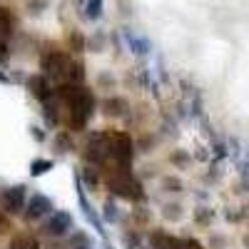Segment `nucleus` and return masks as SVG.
I'll return each instance as SVG.
<instances>
[{
	"label": "nucleus",
	"instance_id": "f3484780",
	"mask_svg": "<svg viewBox=\"0 0 249 249\" xmlns=\"http://www.w3.org/2000/svg\"><path fill=\"white\" fill-rule=\"evenodd\" d=\"M48 170H53V160H35V162L30 164V175H33V177L45 175Z\"/></svg>",
	"mask_w": 249,
	"mask_h": 249
},
{
	"label": "nucleus",
	"instance_id": "ddd939ff",
	"mask_svg": "<svg viewBox=\"0 0 249 249\" xmlns=\"http://www.w3.org/2000/svg\"><path fill=\"white\" fill-rule=\"evenodd\" d=\"M182 204L179 202H167L162 207V219H167V222H179L182 219Z\"/></svg>",
	"mask_w": 249,
	"mask_h": 249
},
{
	"label": "nucleus",
	"instance_id": "c85d7f7f",
	"mask_svg": "<svg viewBox=\"0 0 249 249\" xmlns=\"http://www.w3.org/2000/svg\"><path fill=\"white\" fill-rule=\"evenodd\" d=\"M247 214H249V207H247Z\"/></svg>",
	"mask_w": 249,
	"mask_h": 249
},
{
	"label": "nucleus",
	"instance_id": "a878e982",
	"mask_svg": "<svg viewBox=\"0 0 249 249\" xmlns=\"http://www.w3.org/2000/svg\"><path fill=\"white\" fill-rule=\"evenodd\" d=\"M107 217H110V219H115V217H117V214H115V204H112V202H107Z\"/></svg>",
	"mask_w": 249,
	"mask_h": 249
},
{
	"label": "nucleus",
	"instance_id": "0eeeda50",
	"mask_svg": "<svg viewBox=\"0 0 249 249\" xmlns=\"http://www.w3.org/2000/svg\"><path fill=\"white\" fill-rule=\"evenodd\" d=\"M25 210V219H43V217H48L50 212H53V202L48 199V197H43V195H35V197H30V202L23 207Z\"/></svg>",
	"mask_w": 249,
	"mask_h": 249
},
{
	"label": "nucleus",
	"instance_id": "6ab92c4d",
	"mask_svg": "<svg viewBox=\"0 0 249 249\" xmlns=\"http://www.w3.org/2000/svg\"><path fill=\"white\" fill-rule=\"evenodd\" d=\"M130 45L135 48V53H147V40H142V37H135V35H130Z\"/></svg>",
	"mask_w": 249,
	"mask_h": 249
},
{
	"label": "nucleus",
	"instance_id": "2eb2a0df",
	"mask_svg": "<svg viewBox=\"0 0 249 249\" xmlns=\"http://www.w3.org/2000/svg\"><path fill=\"white\" fill-rule=\"evenodd\" d=\"M80 204H82V210H85V214H88V219L97 227V232H102V224H100V219H97V214H95V210H92V204L88 202V197L82 195V190H80Z\"/></svg>",
	"mask_w": 249,
	"mask_h": 249
},
{
	"label": "nucleus",
	"instance_id": "f257e3e1",
	"mask_svg": "<svg viewBox=\"0 0 249 249\" xmlns=\"http://www.w3.org/2000/svg\"><path fill=\"white\" fill-rule=\"evenodd\" d=\"M57 95H60V100H65V105L70 107V127L82 130L95 112V95L85 85H80V82L62 85L57 90Z\"/></svg>",
	"mask_w": 249,
	"mask_h": 249
},
{
	"label": "nucleus",
	"instance_id": "9b49d317",
	"mask_svg": "<svg viewBox=\"0 0 249 249\" xmlns=\"http://www.w3.org/2000/svg\"><path fill=\"white\" fill-rule=\"evenodd\" d=\"M13 28H15V18H13L10 8L0 5V40L8 43V37L13 35Z\"/></svg>",
	"mask_w": 249,
	"mask_h": 249
},
{
	"label": "nucleus",
	"instance_id": "4468645a",
	"mask_svg": "<svg viewBox=\"0 0 249 249\" xmlns=\"http://www.w3.org/2000/svg\"><path fill=\"white\" fill-rule=\"evenodd\" d=\"M82 10H85L88 20H97L102 15V0H85V3H82Z\"/></svg>",
	"mask_w": 249,
	"mask_h": 249
},
{
	"label": "nucleus",
	"instance_id": "aec40b11",
	"mask_svg": "<svg viewBox=\"0 0 249 249\" xmlns=\"http://www.w3.org/2000/svg\"><path fill=\"white\" fill-rule=\"evenodd\" d=\"M57 147H60L57 152H70V150H68V147H70V137L60 132V135H57Z\"/></svg>",
	"mask_w": 249,
	"mask_h": 249
},
{
	"label": "nucleus",
	"instance_id": "dca6fc26",
	"mask_svg": "<svg viewBox=\"0 0 249 249\" xmlns=\"http://www.w3.org/2000/svg\"><path fill=\"white\" fill-rule=\"evenodd\" d=\"M162 190H164V192L177 195V192H182V190H184V184H182V179H179V177H162Z\"/></svg>",
	"mask_w": 249,
	"mask_h": 249
},
{
	"label": "nucleus",
	"instance_id": "423d86ee",
	"mask_svg": "<svg viewBox=\"0 0 249 249\" xmlns=\"http://www.w3.org/2000/svg\"><path fill=\"white\" fill-rule=\"evenodd\" d=\"M72 230V217L68 212H50L45 217V224H43V232L48 237H65L68 232Z\"/></svg>",
	"mask_w": 249,
	"mask_h": 249
},
{
	"label": "nucleus",
	"instance_id": "6e6552de",
	"mask_svg": "<svg viewBox=\"0 0 249 249\" xmlns=\"http://www.w3.org/2000/svg\"><path fill=\"white\" fill-rule=\"evenodd\" d=\"M28 90H30L33 97H37L40 102H45V100L55 97V92H53V88H50L48 77H43V75H33V77L28 80Z\"/></svg>",
	"mask_w": 249,
	"mask_h": 249
},
{
	"label": "nucleus",
	"instance_id": "4be33fe9",
	"mask_svg": "<svg viewBox=\"0 0 249 249\" xmlns=\"http://www.w3.org/2000/svg\"><path fill=\"white\" fill-rule=\"evenodd\" d=\"M172 162H175V164H187V162H190V155H184V152H175V155H172Z\"/></svg>",
	"mask_w": 249,
	"mask_h": 249
},
{
	"label": "nucleus",
	"instance_id": "39448f33",
	"mask_svg": "<svg viewBox=\"0 0 249 249\" xmlns=\"http://www.w3.org/2000/svg\"><path fill=\"white\" fill-rule=\"evenodd\" d=\"M25 197H28V190H25L23 184L8 187V190H3V195H0V210L8 212V214H18V212H23V207H25Z\"/></svg>",
	"mask_w": 249,
	"mask_h": 249
},
{
	"label": "nucleus",
	"instance_id": "b1692460",
	"mask_svg": "<svg viewBox=\"0 0 249 249\" xmlns=\"http://www.w3.org/2000/svg\"><path fill=\"white\" fill-rule=\"evenodd\" d=\"M212 247L214 249H222L224 247V237H212Z\"/></svg>",
	"mask_w": 249,
	"mask_h": 249
},
{
	"label": "nucleus",
	"instance_id": "f8f14e48",
	"mask_svg": "<svg viewBox=\"0 0 249 249\" xmlns=\"http://www.w3.org/2000/svg\"><path fill=\"white\" fill-rule=\"evenodd\" d=\"M10 249H40V242L33 234H15L10 239Z\"/></svg>",
	"mask_w": 249,
	"mask_h": 249
},
{
	"label": "nucleus",
	"instance_id": "f03ea898",
	"mask_svg": "<svg viewBox=\"0 0 249 249\" xmlns=\"http://www.w3.org/2000/svg\"><path fill=\"white\" fill-rule=\"evenodd\" d=\"M107 190H110L115 197L130 199V202H140V199L144 197L142 182H140L137 177H132L130 170H117V175H110V177H107Z\"/></svg>",
	"mask_w": 249,
	"mask_h": 249
},
{
	"label": "nucleus",
	"instance_id": "1a4fd4ad",
	"mask_svg": "<svg viewBox=\"0 0 249 249\" xmlns=\"http://www.w3.org/2000/svg\"><path fill=\"white\" fill-rule=\"evenodd\" d=\"M150 242H152V249H187L184 247V239L172 237L167 232H155Z\"/></svg>",
	"mask_w": 249,
	"mask_h": 249
},
{
	"label": "nucleus",
	"instance_id": "a211bd4d",
	"mask_svg": "<svg viewBox=\"0 0 249 249\" xmlns=\"http://www.w3.org/2000/svg\"><path fill=\"white\" fill-rule=\"evenodd\" d=\"M212 210H207V207H199V210L195 212V219H197V224H210L212 222Z\"/></svg>",
	"mask_w": 249,
	"mask_h": 249
},
{
	"label": "nucleus",
	"instance_id": "5701e85b",
	"mask_svg": "<svg viewBox=\"0 0 249 249\" xmlns=\"http://www.w3.org/2000/svg\"><path fill=\"white\" fill-rule=\"evenodd\" d=\"M0 60H8V43L0 40Z\"/></svg>",
	"mask_w": 249,
	"mask_h": 249
},
{
	"label": "nucleus",
	"instance_id": "bb28decb",
	"mask_svg": "<svg viewBox=\"0 0 249 249\" xmlns=\"http://www.w3.org/2000/svg\"><path fill=\"white\" fill-rule=\"evenodd\" d=\"M244 247L249 249V234H244Z\"/></svg>",
	"mask_w": 249,
	"mask_h": 249
},
{
	"label": "nucleus",
	"instance_id": "20e7f679",
	"mask_svg": "<svg viewBox=\"0 0 249 249\" xmlns=\"http://www.w3.org/2000/svg\"><path fill=\"white\" fill-rule=\"evenodd\" d=\"M43 72L48 77H55V80H68V72H70V65H72V60L65 55V53H60V50H53L43 57Z\"/></svg>",
	"mask_w": 249,
	"mask_h": 249
},
{
	"label": "nucleus",
	"instance_id": "7ed1b4c3",
	"mask_svg": "<svg viewBox=\"0 0 249 249\" xmlns=\"http://www.w3.org/2000/svg\"><path fill=\"white\" fill-rule=\"evenodd\" d=\"M110 160H115L117 170H130L132 164V140L124 132H110Z\"/></svg>",
	"mask_w": 249,
	"mask_h": 249
},
{
	"label": "nucleus",
	"instance_id": "9d476101",
	"mask_svg": "<svg viewBox=\"0 0 249 249\" xmlns=\"http://www.w3.org/2000/svg\"><path fill=\"white\" fill-rule=\"evenodd\" d=\"M102 112H105L107 117H122L124 112H127V100H122V97H107L105 102H102Z\"/></svg>",
	"mask_w": 249,
	"mask_h": 249
},
{
	"label": "nucleus",
	"instance_id": "cd10ccee",
	"mask_svg": "<svg viewBox=\"0 0 249 249\" xmlns=\"http://www.w3.org/2000/svg\"><path fill=\"white\" fill-rule=\"evenodd\" d=\"M0 82H8V77H5V75H0Z\"/></svg>",
	"mask_w": 249,
	"mask_h": 249
},
{
	"label": "nucleus",
	"instance_id": "412c9836",
	"mask_svg": "<svg viewBox=\"0 0 249 249\" xmlns=\"http://www.w3.org/2000/svg\"><path fill=\"white\" fill-rule=\"evenodd\" d=\"M124 242H127V247H130V249H137V244H140V239H137V234H135V232H127V234H124Z\"/></svg>",
	"mask_w": 249,
	"mask_h": 249
},
{
	"label": "nucleus",
	"instance_id": "393cba45",
	"mask_svg": "<svg viewBox=\"0 0 249 249\" xmlns=\"http://www.w3.org/2000/svg\"><path fill=\"white\" fill-rule=\"evenodd\" d=\"M10 230V224H8V219L3 217V214H0V232H8Z\"/></svg>",
	"mask_w": 249,
	"mask_h": 249
}]
</instances>
